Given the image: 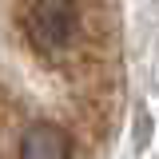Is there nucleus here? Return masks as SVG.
<instances>
[{"instance_id": "1", "label": "nucleus", "mask_w": 159, "mask_h": 159, "mask_svg": "<svg viewBox=\"0 0 159 159\" xmlns=\"http://www.w3.org/2000/svg\"><path fill=\"white\" fill-rule=\"evenodd\" d=\"M119 80V0H0V159H92Z\"/></svg>"}]
</instances>
